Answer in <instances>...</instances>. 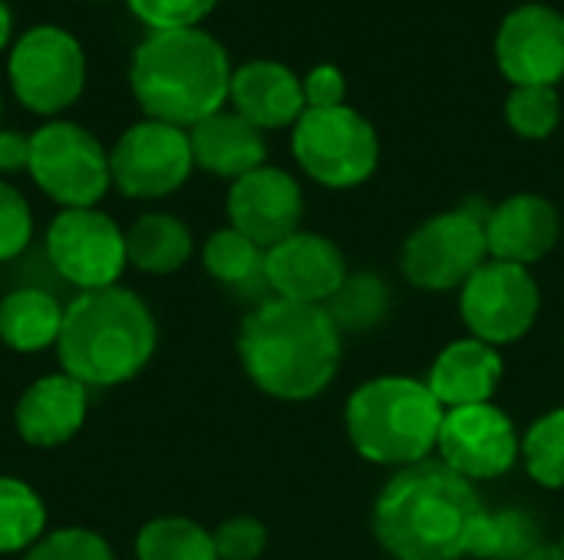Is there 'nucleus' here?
<instances>
[{
	"label": "nucleus",
	"mask_w": 564,
	"mask_h": 560,
	"mask_svg": "<svg viewBox=\"0 0 564 560\" xmlns=\"http://www.w3.org/2000/svg\"><path fill=\"white\" fill-rule=\"evenodd\" d=\"M486 508L473 482L443 462L397 472L373 505L377 541L397 560L466 558Z\"/></svg>",
	"instance_id": "f257e3e1"
},
{
	"label": "nucleus",
	"mask_w": 564,
	"mask_h": 560,
	"mask_svg": "<svg viewBox=\"0 0 564 560\" xmlns=\"http://www.w3.org/2000/svg\"><path fill=\"white\" fill-rule=\"evenodd\" d=\"M238 356L248 380L284 403L321 396L340 366V330L324 307L264 300L238 333Z\"/></svg>",
	"instance_id": "f03ea898"
},
{
	"label": "nucleus",
	"mask_w": 564,
	"mask_h": 560,
	"mask_svg": "<svg viewBox=\"0 0 564 560\" xmlns=\"http://www.w3.org/2000/svg\"><path fill=\"white\" fill-rule=\"evenodd\" d=\"M231 59L202 26L149 33L129 66V86L145 119L192 129L228 102Z\"/></svg>",
	"instance_id": "7ed1b4c3"
},
{
	"label": "nucleus",
	"mask_w": 564,
	"mask_h": 560,
	"mask_svg": "<svg viewBox=\"0 0 564 560\" xmlns=\"http://www.w3.org/2000/svg\"><path fill=\"white\" fill-rule=\"evenodd\" d=\"M159 327L149 304L129 287L83 290L66 304L56 356L66 376L86 389L122 386L155 356Z\"/></svg>",
	"instance_id": "20e7f679"
},
{
	"label": "nucleus",
	"mask_w": 564,
	"mask_h": 560,
	"mask_svg": "<svg viewBox=\"0 0 564 560\" xmlns=\"http://www.w3.org/2000/svg\"><path fill=\"white\" fill-rule=\"evenodd\" d=\"M443 403L420 380L380 376L364 383L344 409L354 449L377 465H420L440 442Z\"/></svg>",
	"instance_id": "39448f33"
},
{
	"label": "nucleus",
	"mask_w": 564,
	"mask_h": 560,
	"mask_svg": "<svg viewBox=\"0 0 564 560\" xmlns=\"http://www.w3.org/2000/svg\"><path fill=\"white\" fill-rule=\"evenodd\" d=\"M26 172L59 208H96L112 185L109 152L89 129L69 119H50L30 132Z\"/></svg>",
	"instance_id": "423d86ee"
},
{
	"label": "nucleus",
	"mask_w": 564,
	"mask_h": 560,
	"mask_svg": "<svg viewBox=\"0 0 564 560\" xmlns=\"http://www.w3.org/2000/svg\"><path fill=\"white\" fill-rule=\"evenodd\" d=\"M7 79L23 109L36 116H59L86 89L83 43L53 23L30 26L10 46Z\"/></svg>",
	"instance_id": "0eeeda50"
},
{
	"label": "nucleus",
	"mask_w": 564,
	"mask_h": 560,
	"mask_svg": "<svg viewBox=\"0 0 564 560\" xmlns=\"http://www.w3.org/2000/svg\"><path fill=\"white\" fill-rule=\"evenodd\" d=\"M291 149L297 165L327 188L364 185L380 165L377 129L350 106L304 109L294 122Z\"/></svg>",
	"instance_id": "6e6552de"
},
{
	"label": "nucleus",
	"mask_w": 564,
	"mask_h": 560,
	"mask_svg": "<svg viewBox=\"0 0 564 560\" xmlns=\"http://www.w3.org/2000/svg\"><path fill=\"white\" fill-rule=\"evenodd\" d=\"M486 218L459 208L423 221L406 238L400 267L406 281L423 290H463V284L486 264Z\"/></svg>",
	"instance_id": "1a4fd4ad"
},
{
	"label": "nucleus",
	"mask_w": 564,
	"mask_h": 560,
	"mask_svg": "<svg viewBox=\"0 0 564 560\" xmlns=\"http://www.w3.org/2000/svg\"><path fill=\"white\" fill-rule=\"evenodd\" d=\"M195 168L188 129L142 119L129 125L109 149L112 185L126 198L155 201L178 191Z\"/></svg>",
	"instance_id": "9d476101"
},
{
	"label": "nucleus",
	"mask_w": 564,
	"mask_h": 560,
	"mask_svg": "<svg viewBox=\"0 0 564 560\" xmlns=\"http://www.w3.org/2000/svg\"><path fill=\"white\" fill-rule=\"evenodd\" d=\"M46 257L79 290L116 287L129 264L126 231L99 208H63L46 228Z\"/></svg>",
	"instance_id": "9b49d317"
},
{
	"label": "nucleus",
	"mask_w": 564,
	"mask_h": 560,
	"mask_svg": "<svg viewBox=\"0 0 564 560\" xmlns=\"http://www.w3.org/2000/svg\"><path fill=\"white\" fill-rule=\"evenodd\" d=\"M542 294L529 267L486 261L459 294V310L476 340L499 347L522 340L539 320Z\"/></svg>",
	"instance_id": "f8f14e48"
},
{
	"label": "nucleus",
	"mask_w": 564,
	"mask_h": 560,
	"mask_svg": "<svg viewBox=\"0 0 564 560\" xmlns=\"http://www.w3.org/2000/svg\"><path fill=\"white\" fill-rule=\"evenodd\" d=\"M436 449L443 465L469 482L506 475L522 452L512 419L492 403L446 409Z\"/></svg>",
	"instance_id": "ddd939ff"
},
{
	"label": "nucleus",
	"mask_w": 564,
	"mask_h": 560,
	"mask_svg": "<svg viewBox=\"0 0 564 560\" xmlns=\"http://www.w3.org/2000/svg\"><path fill=\"white\" fill-rule=\"evenodd\" d=\"M496 59L516 86H555L564 79V13L525 3L506 13L496 33Z\"/></svg>",
	"instance_id": "4468645a"
},
{
	"label": "nucleus",
	"mask_w": 564,
	"mask_h": 560,
	"mask_svg": "<svg viewBox=\"0 0 564 560\" xmlns=\"http://www.w3.org/2000/svg\"><path fill=\"white\" fill-rule=\"evenodd\" d=\"M347 277L340 248L311 231H297L264 251V284L281 300L327 307Z\"/></svg>",
	"instance_id": "2eb2a0df"
},
{
	"label": "nucleus",
	"mask_w": 564,
	"mask_h": 560,
	"mask_svg": "<svg viewBox=\"0 0 564 560\" xmlns=\"http://www.w3.org/2000/svg\"><path fill=\"white\" fill-rule=\"evenodd\" d=\"M228 218L231 228L251 238L258 248H274L284 238L301 231L304 218V195L301 185L274 165H261L238 182H231L228 191Z\"/></svg>",
	"instance_id": "dca6fc26"
},
{
	"label": "nucleus",
	"mask_w": 564,
	"mask_h": 560,
	"mask_svg": "<svg viewBox=\"0 0 564 560\" xmlns=\"http://www.w3.org/2000/svg\"><path fill=\"white\" fill-rule=\"evenodd\" d=\"M86 413H89L86 386L66 373H50L23 389L13 409V426L26 446L53 449L69 442L83 429Z\"/></svg>",
	"instance_id": "f3484780"
},
{
	"label": "nucleus",
	"mask_w": 564,
	"mask_h": 560,
	"mask_svg": "<svg viewBox=\"0 0 564 560\" xmlns=\"http://www.w3.org/2000/svg\"><path fill=\"white\" fill-rule=\"evenodd\" d=\"M228 102L261 132L294 125L307 109L304 83L294 76V69L274 59H251L238 66L231 73Z\"/></svg>",
	"instance_id": "a211bd4d"
},
{
	"label": "nucleus",
	"mask_w": 564,
	"mask_h": 560,
	"mask_svg": "<svg viewBox=\"0 0 564 560\" xmlns=\"http://www.w3.org/2000/svg\"><path fill=\"white\" fill-rule=\"evenodd\" d=\"M558 234V211L539 195H512L486 215V244L496 261L529 267L555 248Z\"/></svg>",
	"instance_id": "6ab92c4d"
},
{
	"label": "nucleus",
	"mask_w": 564,
	"mask_h": 560,
	"mask_svg": "<svg viewBox=\"0 0 564 560\" xmlns=\"http://www.w3.org/2000/svg\"><path fill=\"white\" fill-rule=\"evenodd\" d=\"M188 142H192V155L198 168L218 178H231V182L261 168L268 155L264 132L251 125L245 116H238L235 109H221L202 119L198 125H192Z\"/></svg>",
	"instance_id": "aec40b11"
},
{
	"label": "nucleus",
	"mask_w": 564,
	"mask_h": 560,
	"mask_svg": "<svg viewBox=\"0 0 564 560\" xmlns=\"http://www.w3.org/2000/svg\"><path fill=\"white\" fill-rule=\"evenodd\" d=\"M499 380H502V356L496 353V347L469 337L449 343L436 356L426 386L443 403V409H463V406L489 403Z\"/></svg>",
	"instance_id": "412c9836"
},
{
	"label": "nucleus",
	"mask_w": 564,
	"mask_h": 560,
	"mask_svg": "<svg viewBox=\"0 0 564 560\" xmlns=\"http://www.w3.org/2000/svg\"><path fill=\"white\" fill-rule=\"evenodd\" d=\"M66 307L40 290L20 287L0 300V343L13 353H43L56 347Z\"/></svg>",
	"instance_id": "4be33fe9"
},
{
	"label": "nucleus",
	"mask_w": 564,
	"mask_h": 560,
	"mask_svg": "<svg viewBox=\"0 0 564 560\" xmlns=\"http://www.w3.org/2000/svg\"><path fill=\"white\" fill-rule=\"evenodd\" d=\"M192 248H195V241H192L188 224L165 211L142 215L126 231L129 264L142 274H155V277L175 274L192 257Z\"/></svg>",
	"instance_id": "5701e85b"
},
{
	"label": "nucleus",
	"mask_w": 564,
	"mask_h": 560,
	"mask_svg": "<svg viewBox=\"0 0 564 560\" xmlns=\"http://www.w3.org/2000/svg\"><path fill=\"white\" fill-rule=\"evenodd\" d=\"M46 535V505L20 479L0 475V554H26Z\"/></svg>",
	"instance_id": "b1692460"
},
{
	"label": "nucleus",
	"mask_w": 564,
	"mask_h": 560,
	"mask_svg": "<svg viewBox=\"0 0 564 560\" xmlns=\"http://www.w3.org/2000/svg\"><path fill=\"white\" fill-rule=\"evenodd\" d=\"M135 560H218L212 531L188 518H155L135 538Z\"/></svg>",
	"instance_id": "393cba45"
},
{
	"label": "nucleus",
	"mask_w": 564,
	"mask_h": 560,
	"mask_svg": "<svg viewBox=\"0 0 564 560\" xmlns=\"http://www.w3.org/2000/svg\"><path fill=\"white\" fill-rule=\"evenodd\" d=\"M202 264L215 281L228 287H248L258 281L264 284V248L235 228H221L205 241Z\"/></svg>",
	"instance_id": "a878e982"
},
{
	"label": "nucleus",
	"mask_w": 564,
	"mask_h": 560,
	"mask_svg": "<svg viewBox=\"0 0 564 560\" xmlns=\"http://www.w3.org/2000/svg\"><path fill=\"white\" fill-rule=\"evenodd\" d=\"M330 314V320L337 323V330H370L377 323H383L387 310H390V290L380 277L373 274H354L344 281V287L334 294V300L324 307Z\"/></svg>",
	"instance_id": "bb28decb"
},
{
	"label": "nucleus",
	"mask_w": 564,
	"mask_h": 560,
	"mask_svg": "<svg viewBox=\"0 0 564 560\" xmlns=\"http://www.w3.org/2000/svg\"><path fill=\"white\" fill-rule=\"evenodd\" d=\"M539 545V528L532 515L512 512H486L479 535L473 541V558L482 560H525Z\"/></svg>",
	"instance_id": "cd10ccee"
},
{
	"label": "nucleus",
	"mask_w": 564,
	"mask_h": 560,
	"mask_svg": "<svg viewBox=\"0 0 564 560\" xmlns=\"http://www.w3.org/2000/svg\"><path fill=\"white\" fill-rule=\"evenodd\" d=\"M529 475L545 488H564V409L542 416L522 439Z\"/></svg>",
	"instance_id": "c85d7f7f"
},
{
	"label": "nucleus",
	"mask_w": 564,
	"mask_h": 560,
	"mask_svg": "<svg viewBox=\"0 0 564 560\" xmlns=\"http://www.w3.org/2000/svg\"><path fill=\"white\" fill-rule=\"evenodd\" d=\"M506 122L522 139H549L562 122V99L555 86H516L506 102Z\"/></svg>",
	"instance_id": "c756f323"
},
{
	"label": "nucleus",
	"mask_w": 564,
	"mask_h": 560,
	"mask_svg": "<svg viewBox=\"0 0 564 560\" xmlns=\"http://www.w3.org/2000/svg\"><path fill=\"white\" fill-rule=\"evenodd\" d=\"M23 560H116L102 535L89 528H59L43 535Z\"/></svg>",
	"instance_id": "7c9ffc66"
},
{
	"label": "nucleus",
	"mask_w": 564,
	"mask_h": 560,
	"mask_svg": "<svg viewBox=\"0 0 564 560\" xmlns=\"http://www.w3.org/2000/svg\"><path fill=\"white\" fill-rule=\"evenodd\" d=\"M33 238V211L20 188L0 178V264L20 257Z\"/></svg>",
	"instance_id": "2f4dec72"
},
{
	"label": "nucleus",
	"mask_w": 564,
	"mask_h": 560,
	"mask_svg": "<svg viewBox=\"0 0 564 560\" xmlns=\"http://www.w3.org/2000/svg\"><path fill=\"white\" fill-rule=\"evenodd\" d=\"M126 3L149 26V33L192 30L218 7V0H126Z\"/></svg>",
	"instance_id": "473e14b6"
},
{
	"label": "nucleus",
	"mask_w": 564,
	"mask_h": 560,
	"mask_svg": "<svg viewBox=\"0 0 564 560\" xmlns=\"http://www.w3.org/2000/svg\"><path fill=\"white\" fill-rule=\"evenodd\" d=\"M218 560H258L268 548V531L258 518H228L212 531Z\"/></svg>",
	"instance_id": "72a5a7b5"
},
{
	"label": "nucleus",
	"mask_w": 564,
	"mask_h": 560,
	"mask_svg": "<svg viewBox=\"0 0 564 560\" xmlns=\"http://www.w3.org/2000/svg\"><path fill=\"white\" fill-rule=\"evenodd\" d=\"M301 83H304L307 109H334V106H347V102H344V96H347V79H344V73H340L334 63H321V66H314Z\"/></svg>",
	"instance_id": "f704fd0d"
},
{
	"label": "nucleus",
	"mask_w": 564,
	"mask_h": 560,
	"mask_svg": "<svg viewBox=\"0 0 564 560\" xmlns=\"http://www.w3.org/2000/svg\"><path fill=\"white\" fill-rule=\"evenodd\" d=\"M30 168V135L17 129H0V175Z\"/></svg>",
	"instance_id": "c9c22d12"
},
{
	"label": "nucleus",
	"mask_w": 564,
	"mask_h": 560,
	"mask_svg": "<svg viewBox=\"0 0 564 560\" xmlns=\"http://www.w3.org/2000/svg\"><path fill=\"white\" fill-rule=\"evenodd\" d=\"M10 36H13V13H10L7 0H0V53L7 50Z\"/></svg>",
	"instance_id": "e433bc0d"
},
{
	"label": "nucleus",
	"mask_w": 564,
	"mask_h": 560,
	"mask_svg": "<svg viewBox=\"0 0 564 560\" xmlns=\"http://www.w3.org/2000/svg\"><path fill=\"white\" fill-rule=\"evenodd\" d=\"M525 560H564L562 545H545V541H539L535 548H532V554Z\"/></svg>",
	"instance_id": "4c0bfd02"
},
{
	"label": "nucleus",
	"mask_w": 564,
	"mask_h": 560,
	"mask_svg": "<svg viewBox=\"0 0 564 560\" xmlns=\"http://www.w3.org/2000/svg\"><path fill=\"white\" fill-rule=\"evenodd\" d=\"M562 551H564V541H562Z\"/></svg>",
	"instance_id": "58836bf2"
}]
</instances>
